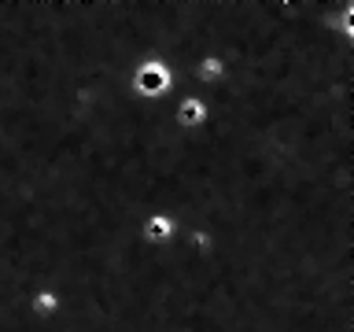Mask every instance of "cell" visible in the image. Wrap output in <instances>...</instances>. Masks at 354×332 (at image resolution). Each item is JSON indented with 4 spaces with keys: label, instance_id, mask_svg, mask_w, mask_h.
I'll list each match as a JSON object with an SVG mask.
<instances>
[{
    "label": "cell",
    "instance_id": "1",
    "mask_svg": "<svg viewBox=\"0 0 354 332\" xmlns=\"http://www.w3.org/2000/svg\"><path fill=\"white\" fill-rule=\"evenodd\" d=\"M177 85V66L166 59H144L129 74V93L137 100H162Z\"/></svg>",
    "mask_w": 354,
    "mask_h": 332
}]
</instances>
